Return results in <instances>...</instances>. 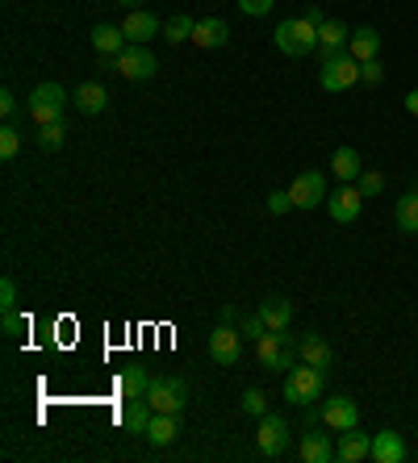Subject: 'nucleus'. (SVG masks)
<instances>
[{
  "instance_id": "obj_1",
  "label": "nucleus",
  "mask_w": 418,
  "mask_h": 463,
  "mask_svg": "<svg viewBox=\"0 0 418 463\" xmlns=\"http://www.w3.org/2000/svg\"><path fill=\"white\" fill-rule=\"evenodd\" d=\"M277 46L289 59L309 55V51L318 46V26H314L309 17H289V21H280L277 26Z\"/></svg>"
},
{
  "instance_id": "obj_2",
  "label": "nucleus",
  "mask_w": 418,
  "mask_h": 463,
  "mask_svg": "<svg viewBox=\"0 0 418 463\" xmlns=\"http://www.w3.org/2000/svg\"><path fill=\"white\" fill-rule=\"evenodd\" d=\"M322 388H326V371L322 368L301 363V368L285 371V396H289L293 405H314V401H322Z\"/></svg>"
},
{
  "instance_id": "obj_3",
  "label": "nucleus",
  "mask_w": 418,
  "mask_h": 463,
  "mask_svg": "<svg viewBox=\"0 0 418 463\" xmlns=\"http://www.w3.org/2000/svg\"><path fill=\"white\" fill-rule=\"evenodd\" d=\"M63 105H68V92L59 84H38L26 100V113L38 125H51V122H63Z\"/></svg>"
},
{
  "instance_id": "obj_4",
  "label": "nucleus",
  "mask_w": 418,
  "mask_h": 463,
  "mask_svg": "<svg viewBox=\"0 0 418 463\" xmlns=\"http://www.w3.org/2000/svg\"><path fill=\"white\" fill-rule=\"evenodd\" d=\"M255 359L264 363L268 371H293V347H289V334H280V330H264L260 339H255Z\"/></svg>"
},
{
  "instance_id": "obj_5",
  "label": "nucleus",
  "mask_w": 418,
  "mask_h": 463,
  "mask_svg": "<svg viewBox=\"0 0 418 463\" xmlns=\"http://www.w3.org/2000/svg\"><path fill=\"white\" fill-rule=\"evenodd\" d=\"M318 84L326 92H348L351 84H360V59L351 55H326L318 71Z\"/></svg>"
},
{
  "instance_id": "obj_6",
  "label": "nucleus",
  "mask_w": 418,
  "mask_h": 463,
  "mask_svg": "<svg viewBox=\"0 0 418 463\" xmlns=\"http://www.w3.org/2000/svg\"><path fill=\"white\" fill-rule=\"evenodd\" d=\"M147 405H151L155 413H181V409L189 405V388H184V380H176V376H155L151 388H147Z\"/></svg>"
},
{
  "instance_id": "obj_7",
  "label": "nucleus",
  "mask_w": 418,
  "mask_h": 463,
  "mask_svg": "<svg viewBox=\"0 0 418 463\" xmlns=\"http://www.w3.org/2000/svg\"><path fill=\"white\" fill-rule=\"evenodd\" d=\"M289 422L280 418V413H264L260 418V435H255V451L264 455V459H277V455H285V447H289Z\"/></svg>"
},
{
  "instance_id": "obj_8",
  "label": "nucleus",
  "mask_w": 418,
  "mask_h": 463,
  "mask_svg": "<svg viewBox=\"0 0 418 463\" xmlns=\"http://www.w3.org/2000/svg\"><path fill=\"white\" fill-rule=\"evenodd\" d=\"M109 68L117 71V76H125V80L139 84V80H151L159 63H155V55L147 51V46H134V42H130L122 55H113V59H109Z\"/></svg>"
},
{
  "instance_id": "obj_9",
  "label": "nucleus",
  "mask_w": 418,
  "mask_h": 463,
  "mask_svg": "<svg viewBox=\"0 0 418 463\" xmlns=\"http://www.w3.org/2000/svg\"><path fill=\"white\" fill-rule=\"evenodd\" d=\"M238 355H243V330H235V322H222L209 334V359L218 368H235Z\"/></svg>"
},
{
  "instance_id": "obj_10",
  "label": "nucleus",
  "mask_w": 418,
  "mask_h": 463,
  "mask_svg": "<svg viewBox=\"0 0 418 463\" xmlns=\"http://www.w3.org/2000/svg\"><path fill=\"white\" fill-rule=\"evenodd\" d=\"M318 418L326 430H339V435H343V430H356V426H360V409H356L351 396L339 393V396H331V401H322Z\"/></svg>"
},
{
  "instance_id": "obj_11",
  "label": "nucleus",
  "mask_w": 418,
  "mask_h": 463,
  "mask_svg": "<svg viewBox=\"0 0 418 463\" xmlns=\"http://www.w3.org/2000/svg\"><path fill=\"white\" fill-rule=\"evenodd\" d=\"M293 209H318L326 201V176L322 172H301V176L289 184Z\"/></svg>"
},
{
  "instance_id": "obj_12",
  "label": "nucleus",
  "mask_w": 418,
  "mask_h": 463,
  "mask_svg": "<svg viewBox=\"0 0 418 463\" xmlns=\"http://www.w3.org/2000/svg\"><path fill=\"white\" fill-rule=\"evenodd\" d=\"M122 34L125 42H134V46H147L151 38H159L164 34V26H159V17L147 13V9H130L122 21Z\"/></svg>"
},
{
  "instance_id": "obj_13",
  "label": "nucleus",
  "mask_w": 418,
  "mask_h": 463,
  "mask_svg": "<svg viewBox=\"0 0 418 463\" xmlns=\"http://www.w3.org/2000/svg\"><path fill=\"white\" fill-rule=\"evenodd\" d=\"M364 201H368V196H364L360 188H339L334 196H326V213H331V218L339 221V226H348V221L360 218Z\"/></svg>"
},
{
  "instance_id": "obj_14",
  "label": "nucleus",
  "mask_w": 418,
  "mask_h": 463,
  "mask_svg": "<svg viewBox=\"0 0 418 463\" xmlns=\"http://www.w3.org/2000/svg\"><path fill=\"white\" fill-rule=\"evenodd\" d=\"M334 459H343V463L373 459V438L360 435V426H356V430H343V435H339V447H334Z\"/></svg>"
},
{
  "instance_id": "obj_15",
  "label": "nucleus",
  "mask_w": 418,
  "mask_h": 463,
  "mask_svg": "<svg viewBox=\"0 0 418 463\" xmlns=\"http://www.w3.org/2000/svg\"><path fill=\"white\" fill-rule=\"evenodd\" d=\"M226 38H230V26L222 17H201L193 29V46H201V51H218V46H226Z\"/></svg>"
},
{
  "instance_id": "obj_16",
  "label": "nucleus",
  "mask_w": 418,
  "mask_h": 463,
  "mask_svg": "<svg viewBox=\"0 0 418 463\" xmlns=\"http://www.w3.org/2000/svg\"><path fill=\"white\" fill-rule=\"evenodd\" d=\"M297 459H301V463H331V459H334L331 438L322 435V430H314V426H309L306 435H301V447H297Z\"/></svg>"
},
{
  "instance_id": "obj_17",
  "label": "nucleus",
  "mask_w": 418,
  "mask_h": 463,
  "mask_svg": "<svg viewBox=\"0 0 418 463\" xmlns=\"http://www.w3.org/2000/svg\"><path fill=\"white\" fill-rule=\"evenodd\" d=\"M176 435H181V413H155L142 438H147L151 447H172V443H176Z\"/></svg>"
},
{
  "instance_id": "obj_18",
  "label": "nucleus",
  "mask_w": 418,
  "mask_h": 463,
  "mask_svg": "<svg viewBox=\"0 0 418 463\" xmlns=\"http://www.w3.org/2000/svg\"><path fill=\"white\" fill-rule=\"evenodd\" d=\"M351 42V29L339 21V17H326L318 26V46H322V55H343V46Z\"/></svg>"
},
{
  "instance_id": "obj_19",
  "label": "nucleus",
  "mask_w": 418,
  "mask_h": 463,
  "mask_svg": "<svg viewBox=\"0 0 418 463\" xmlns=\"http://www.w3.org/2000/svg\"><path fill=\"white\" fill-rule=\"evenodd\" d=\"M260 317H264V326L268 330H285L293 326V300H285V297H268V300H260Z\"/></svg>"
},
{
  "instance_id": "obj_20",
  "label": "nucleus",
  "mask_w": 418,
  "mask_h": 463,
  "mask_svg": "<svg viewBox=\"0 0 418 463\" xmlns=\"http://www.w3.org/2000/svg\"><path fill=\"white\" fill-rule=\"evenodd\" d=\"M373 459L376 463H402L406 459V443L398 430H381L373 435Z\"/></svg>"
},
{
  "instance_id": "obj_21",
  "label": "nucleus",
  "mask_w": 418,
  "mask_h": 463,
  "mask_svg": "<svg viewBox=\"0 0 418 463\" xmlns=\"http://www.w3.org/2000/svg\"><path fill=\"white\" fill-rule=\"evenodd\" d=\"M105 105H109V92H105V84H80L76 88V109L88 113V117H97V113H105Z\"/></svg>"
},
{
  "instance_id": "obj_22",
  "label": "nucleus",
  "mask_w": 418,
  "mask_h": 463,
  "mask_svg": "<svg viewBox=\"0 0 418 463\" xmlns=\"http://www.w3.org/2000/svg\"><path fill=\"white\" fill-rule=\"evenodd\" d=\"M125 46V34H122V26H97L92 29V51L97 55H105V59H113V55H122Z\"/></svg>"
},
{
  "instance_id": "obj_23",
  "label": "nucleus",
  "mask_w": 418,
  "mask_h": 463,
  "mask_svg": "<svg viewBox=\"0 0 418 463\" xmlns=\"http://www.w3.org/2000/svg\"><path fill=\"white\" fill-rule=\"evenodd\" d=\"M297 355H301V363H309V368H331V347H326V339H318V334H306V339L297 342Z\"/></svg>"
},
{
  "instance_id": "obj_24",
  "label": "nucleus",
  "mask_w": 418,
  "mask_h": 463,
  "mask_svg": "<svg viewBox=\"0 0 418 463\" xmlns=\"http://www.w3.org/2000/svg\"><path fill=\"white\" fill-rule=\"evenodd\" d=\"M331 172L334 180H343V184H351V180H360V150L356 147H339L334 150V159H331Z\"/></svg>"
},
{
  "instance_id": "obj_25",
  "label": "nucleus",
  "mask_w": 418,
  "mask_h": 463,
  "mask_svg": "<svg viewBox=\"0 0 418 463\" xmlns=\"http://www.w3.org/2000/svg\"><path fill=\"white\" fill-rule=\"evenodd\" d=\"M348 51H351V59H360V63H368V59H376V51H381V34H376L373 26H360L356 34H351Z\"/></svg>"
},
{
  "instance_id": "obj_26",
  "label": "nucleus",
  "mask_w": 418,
  "mask_h": 463,
  "mask_svg": "<svg viewBox=\"0 0 418 463\" xmlns=\"http://www.w3.org/2000/svg\"><path fill=\"white\" fill-rule=\"evenodd\" d=\"M155 376H147V368H125L122 376H117V388H122L125 401H142L147 396V388H151Z\"/></svg>"
},
{
  "instance_id": "obj_27",
  "label": "nucleus",
  "mask_w": 418,
  "mask_h": 463,
  "mask_svg": "<svg viewBox=\"0 0 418 463\" xmlns=\"http://www.w3.org/2000/svg\"><path fill=\"white\" fill-rule=\"evenodd\" d=\"M151 418H155V409L147 405V396H142V401H130V405H125V413H122V422H125V430H130V435H147Z\"/></svg>"
},
{
  "instance_id": "obj_28",
  "label": "nucleus",
  "mask_w": 418,
  "mask_h": 463,
  "mask_svg": "<svg viewBox=\"0 0 418 463\" xmlns=\"http://www.w3.org/2000/svg\"><path fill=\"white\" fill-rule=\"evenodd\" d=\"M393 221H398V230L402 234H418V188L406 192L398 209H393Z\"/></svg>"
},
{
  "instance_id": "obj_29",
  "label": "nucleus",
  "mask_w": 418,
  "mask_h": 463,
  "mask_svg": "<svg viewBox=\"0 0 418 463\" xmlns=\"http://www.w3.org/2000/svg\"><path fill=\"white\" fill-rule=\"evenodd\" d=\"M193 29H197V21L193 17H172V21H164V38L167 42H189L193 38Z\"/></svg>"
},
{
  "instance_id": "obj_30",
  "label": "nucleus",
  "mask_w": 418,
  "mask_h": 463,
  "mask_svg": "<svg viewBox=\"0 0 418 463\" xmlns=\"http://www.w3.org/2000/svg\"><path fill=\"white\" fill-rule=\"evenodd\" d=\"M63 138H68V130H63V122L38 125V147H42V150H59V147H63Z\"/></svg>"
},
{
  "instance_id": "obj_31",
  "label": "nucleus",
  "mask_w": 418,
  "mask_h": 463,
  "mask_svg": "<svg viewBox=\"0 0 418 463\" xmlns=\"http://www.w3.org/2000/svg\"><path fill=\"white\" fill-rule=\"evenodd\" d=\"M17 150H21V130L17 125H0V159L9 164Z\"/></svg>"
},
{
  "instance_id": "obj_32",
  "label": "nucleus",
  "mask_w": 418,
  "mask_h": 463,
  "mask_svg": "<svg viewBox=\"0 0 418 463\" xmlns=\"http://www.w3.org/2000/svg\"><path fill=\"white\" fill-rule=\"evenodd\" d=\"M243 413H251V418H264V413H268L264 388H247V393H243Z\"/></svg>"
},
{
  "instance_id": "obj_33",
  "label": "nucleus",
  "mask_w": 418,
  "mask_h": 463,
  "mask_svg": "<svg viewBox=\"0 0 418 463\" xmlns=\"http://www.w3.org/2000/svg\"><path fill=\"white\" fill-rule=\"evenodd\" d=\"M238 330H243V334H247V339H260V334H264V317H260V309H255V314H247V317H238Z\"/></svg>"
},
{
  "instance_id": "obj_34",
  "label": "nucleus",
  "mask_w": 418,
  "mask_h": 463,
  "mask_svg": "<svg viewBox=\"0 0 418 463\" xmlns=\"http://www.w3.org/2000/svg\"><path fill=\"white\" fill-rule=\"evenodd\" d=\"M4 334L9 339H21L26 334V317L17 314V309H4Z\"/></svg>"
},
{
  "instance_id": "obj_35",
  "label": "nucleus",
  "mask_w": 418,
  "mask_h": 463,
  "mask_svg": "<svg viewBox=\"0 0 418 463\" xmlns=\"http://www.w3.org/2000/svg\"><path fill=\"white\" fill-rule=\"evenodd\" d=\"M381 188H385V176H381V172H360V192L364 196H376Z\"/></svg>"
},
{
  "instance_id": "obj_36",
  "label": "nucleus",
  "mask_w": 418,
  "mask_h": 463,
  "mask_svg": "<svg viewBox=\"0 0 418 463\" xmlns=\"http://www.w3.org/2000/svg\"><path fill=\"white\" fill-rule=\"evenodd\" d=\"M268 209H272V213H289V209H293V196H289V188H280V192H268Z\"/></svg>"
},
{
  "instance_id": "obj_37",
  "label": "nucleus",
  "mask_w": 418,
  "mask_h": 463,
  "mask_svg": "<svg viewBox=\"0 0 418 463\" xmlns=\"http://www.w3.org/2000/svg\"><path fill=\"white\" fill-rule=\"evenodd\" d=\"M272 4H277V0H238V9H243L247 17H264V13H272Z\"/></svg>"
},
{
  "instance_id": "obj_38",
  "label": "nucleus",
  "mask_w": 418,
  "mask_h": 463,
  "mask_svg": "<svg viewBox=\"0 0 418 463\" xmlns=\"http://www.w3.org/2000/svg\"><path fill=\"white\" fill-rule=\"evenodd\" d=\"M0 305H4V309H17V284H13V275H4V280H0Z\"/></svg>"
},
{
  "instance_id": "obj_39",
  "label": "nucleus",
  "mask_w": 418,
  "mask_h": 463,
  "mask_svg": "<svg viewBox=\"0 0 418 463\" xmlns=\"http://www.w3.org/2000/svg\"><path fill=\"white\" fill-rule=\"evenodd\" d=\"M360 80H364V84H381V80H385V71H381V63H376V59L360 63Z\"/></svg>"
},
{
  "instance_id": "obj_40",
  "label": "nucleus",
  "mask_w": 418,
  "mask_h": 463,
  "mask_svg": "<svg viewBox=\"0 0 418 463\" xmlns=\"http://www.w3.org/2000/svg\"><path fill=\"white\" fill-rule=\"evenodd\" d=\"M0 113H4V117H13V113H17V96L9 92V88L0 92Z\"/></svg>"
},
{
  "instance_id": "obj_41",
  "label": "nucleus",
  "mask_w": 418,
  "mask_h": 463,
  "mask_svg": "<svg viewBox=\"0 0 418 463\" xmlns=\"http://www.w3.org/2000/svg\"><path fill=\"white\" fill-rule=\"evenodd\" d=\"M406 113H410V117H418V88H414V92H406Z\"/></svg>"
},
{
  "instance_id": "obj_42",
  "label": "nucleus",
  "mask_w": 418,
  "mask_h": 463,
  "mask_svg": "<svg viewBox=\"0 0 418 463\" xmlns=\"http://www.w3.org/2000/svg\"><path fill=\"white\" fill-rule=\"evenodd\" d=\"M117 4H122V9H139L142 0H117Z\"/></svg>"
}]
</instances>
